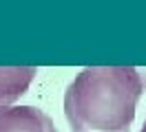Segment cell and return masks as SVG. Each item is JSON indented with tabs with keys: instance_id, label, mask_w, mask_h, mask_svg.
Returning <instances> with one entry per match:
<instances>
[{
	"instance_id": "7a4b0ae2",
	"label": "cell",
	"mask_w": 146,
	"mask_h": 132,
	"mask_svg": "<svg viewBox=\"0 0 146 132\" xmlns=\"http://www.w3.org/2000/svg\"><path fill=\"white\" fill-rule=\"evenodd\" d=\"M0 132H58L51 117L36 106H0Z\"/></svg>"
},
{
	"instance_id": "3957f363",
	"label": "cell",
	"mask_w": 146,
	"mask_h": 132,
	"mask_svg": "<svg viewBox=\"0 0 146 132\" xmlns=\"http://www.w3.org/2000/svg\"><path fill=\"white\" fill-rule=\"evenodd\" d=\"M36 66H0V106L18 101L36 79Z\"/></svg>"
},
{
	"instance_id": "277c9868",
	"label": "cell",
	"mask_w": 146,
	"mask_h": 132,
	"mask_svg": "<svg viewBox=\"0 0 146 132\" xmlns=\"http://www.w3.org/2000/svg\"><path fill=\"white\" fill-rule=\"evenodd\" d=\"M139 132H146V119H144V125H142V130Z\"/></svg>"
},
{
	"instance_id": "6da1fadb",
	"label": "cell",
	"mask_w": 146,
	"mask_h": 132,
	"mask_svg": "<svg viewBox=\"0 0 146 132\" xmlns=\"http://www.w3.org/2000/svg\"><path fill=\"white\" fill-rule=\"evenodd\" d=\"M144 75L133 66H91L66 86L64 117L73 132H131Z\"/></svg>"
}]
</instances>
